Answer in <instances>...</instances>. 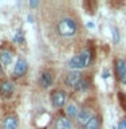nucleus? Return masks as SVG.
<instances>
[{
  "label": "nucleus",
  "mask_w": 126,
  "mask_h": 129,
  "mask_svg": "<svg viewBox=\"0 0 126 129\" xmlns=\"http://www.w3.org/2000/svg\"><path fill=\"white\" fill-rule=\"evenodd\" d=\"M91 59H93V55H91V51L90 50H83L80 51L78 55L72 56L68 62V67L71 69L72 71H78L80 69H85L87 67L89 64L91 63Z\"/></svg>",
  "instance_id": "nucleus-1"
},
{
  "label": "nucleus",
  "mask_w": 126,
  "mask_h": 129,
  "mask_svg": "<svg viewBox=\"0 0 126 129\" xmlns=\"http://www.w3.org/2000/svg\"><path fill=\"white\" fill-rule=\"evenodd\" d=\"M58 31L62 36H72L76 32V22L70 18H63L58 23Z\"/></svg>",
  "instance_id": "nucleus-2"
},
{
  "label": "nucleus",
  "mask_w": 126,
  "mask_h": 129,
  "mask_svg": "<svg viewBox=\"0 0 126 129\" xmlns=\"http://www.w3.org/2000/svg\"><path fill=\"white\" fill-rule=\"evenodd\" d=\"M67 101V94L63 90H56L51 94V104L54 108H63Z\"/></svg>",
  "instance_id": "nucleus-3"
},
{
  "label": "nucleus",
  "mask_w": 126,
  "mask_h": 129,
  "mask_svg": "<svg viewBox=\"0 0 126 129\" xmlns=\"http://www.w3.org/2000/svg\"><path fill=\"white\" fill-rule=\"evenodd\" d=\"M82 81V75H80L79 71H70L66 77V85L68 87H76L78 83Z\"/></svg>",
  "instance_id": "nucleus-4"
},
{
  "label": "nucleus",
  "mask_w": 126,
  "mask_h": 129,
  "mask_svg": "<svg viewBox=\"0 0 126 129\" xmlns=\"http://www.w3.org/2000/svg\"><path fill=\"white\" fill-rule=\"evenodd\" d=\"M12 93H14V83L11 81H3L0 83V94L3 97H6V98H8Z\"/></svg>",
  "instance_id": "nucleus-5"
},
{
  "label": "nucleus",
  "mask_w": 126,
  "mask_h": 129,
  "mask_svg": "<svg viewBox=\"0 0 126 129\" xmlns=\"http://www.w3.org/2000/svg\"><path fill=\"white\" fill-rule=\"evenodd\" d=\"M27 62L24 59H18L15 67H14V75L15 77H22L27 73Z\"/></svg>",
  "instance_id": "nucleus-6"
},
{
  "label": "nucleus",
  "mask_w": 126,
  "mask_h": 129,
  "mask_svg": "<svg viewBox=\"0 0 126 129\" xmlns=\"http://www.w3.org/2000/svg\"><path fill=\"white\" fill-rule=\"evenodd\" d=\"M91 117H93V114H91V112L89 110V109H82V110H79L78 116H76V120H78V122L80 125H83V126H85V125L90 121Z\"/></svg>",
  "instance_id": "nucleus-7"
},
{
  "label": "nucleus",
  "mask_w": 126,
  "mask_h": 129,
  "mask_svg": "<svg viewBox=\"0 0 126 129\" xmlns=\"http://www.w3.org/2000/svg\"><path fill=\"white\" fill-rule=\"evenodd\" d=\"M12 62V52L8 50H3L0 52V64L3 67H8Z\"/></svg>",
  "instance_id": "nucleus-8"
},
{
  "label": "nucleus",
  "mask_w": 126,
  "mask_h": 129,
  "mask_svg": "<svg viewBox=\"0 0 126 129\" xmlns=\"http://www.w3.org/2000/svg\"><path fill=\"white\" fill-rule=\"evenodd\" d=\"M18 126V118H16V116L11 114L6 117V120H4L3 122V129H16Z\"/></svg>",
  "instance_id": "nucleus-9"
},
{
  "label": "nucleus",
  "mask_w": 126,
  "mask_h": 129,
  "mask_svg": "<svg viewBox=\"0 0 126 129\" xmlns=\"http://www.w3.org/2000/svg\"><path fill=\"white\" fill-rule=\"evenodd\" d=\"M40 85L44 87V89H48L52 85V82H54V79H52V75L50 74L48 71H44L42 73V75H40Z\"/></svg>",
  "instance_id": "nucleus-10"
},
{
  "label": "nucleus",
  "mask_w": 126,
  "mask_h": 129,
  "mask_svg": "<svg viewBox=\"0 0 126 129\" xmlns=\"http://www.w3.org/2000/svg\"><path fill=\"white\" fill-rule=\"evenodd\" d=\"M55 129H71V122L66 117H59L55 122Z\"/></svg>",
  "instance_id": "nucleus-11"
},
{
  "label": "nucleus",
  "mask_w": 126,
  "mask_h": 129,
  "mask_svg": "<svg viewBox=\"0 0 126 129\" xmlns=\"http://www.w3.org/2000/svg\"><path fill=\"white\" fill-rule=\"evenodd\" d=\"M66 113H67L68 117H76V116H78V113H79L78 105H76L75 102H70L67 105V108H66Z\"/></svg>",
  "instance_id": "nucleus-12"
},
{
  "label": "nucleus",
  "mask_w": 126,
  "mask_h": 129,
  "mask_svg": "<svg viewBox=\"0 0 126 129\" xmlns=\"http://www.w3.org/2000/svg\"><path fill=\"white\" fill-rule=\"evenodd\" d=\"M83 129H99V118L97 116H93L90 121L83 126Z\"/></svg>",
  "instance_id": "nucleus-13"
},
{
  "label": "nucleus",
  "mask_w": 126,
  "mask_h": 129,
  "mask_svg": "<svg viewBox=\"0 0 126 129\" xmlns=\"http://www.w3.org/2000/svg\"><path fill=\"white\" fill-rule=\"evenodd\" d=\"M115 69H117L118 75L122 77L125 73H126V60H125V59H118V60L115 62Z\"/></svg>",
  "instance_id": "nucleus-14"
},
{
  "label": "nucleus",
  "mask_w": 126,
  "mask_h": 129,
  "mask_svg": "<svg viewBox=\"0 0 126 129\" xmlns=\"http://www.w3.org/2000/svg\"><path fill=\"white\" fill-rule=\"evenodd\" d=\"M89 85H90V82H89L87 79H82V81H80V82L78 83V86H76L75 89H76V90H79V91H83V90H87Z\"/></svg>",
  "instance_id": "nucleus-15"
},
{
  "label": "nucleus",
  "mask_w": 126,
  "mask_h": 129,
  "mask_svg": "<svg viewBox=\"0 0 126 129\" xmlns=\"http://www.w3.org/2000/svg\"><path fill=\"white\" fill-rule=\"evenodd\" d=\"M111 31H113V42L115 44L119 43V34H118V30L115 27H111Z\"/></svg>",
  "instance_id": "nucleus-16"
},
{
  "label": "nucleus",
  "mask_w": 126,
  "mask_h": 129,
  "mask_svg": "<svg viewBox=\"0 0 126 129\" xmlns=\"http://www.w3.org/2000/svg\"><path fill=\"white\" fill-rule=\"evenodd\" d=\"M14 40L16 43H23L24 42V38H23V34H22V31H18L15 34V36H14Z\"/></svg>",
  "instance_id": "nucleus-17"
},
{
  "label": "nucleus",
  "mask_w": 126,
  "mask_h": 129,
  "mask_svg": "<svg viewBox=\"0 0 126 129\" xmlns=\"http://www.w3.org/2000/svg\"><path fill=\"white\" fill-rule=\"evenodd\" d=\"M118 129H126V118L122 120V121H119V124H118Z\"/></svg>",
  "instance_id": "nucleus-18"
},
{
  "label": "nucleus",
  "mask_w": 126,
  "mask_h": 129,
  "mask_svg": "<svg viewBox=\"0 0 126 129\" xmlns=\"http://www.w3.org/2000/svg\"><path fill=\"white\" fill-rule=\"evenodd\" d=\"M119 79H121V82H122V83H125V85H126V73H125V74H123L122 77H119Z\"/></svg>",
  "instance_id": "nucleus-19"
},
{
  "label": "nucleus",
  "mask_w": 126,
  "mask_h": 129,
  "mask_svg": "<svg viewBox=\"0 0 126 129\" xmlns=\"http://www.w3.org/2000/svg\"><path fill=\"white\" fill-rule=\"evenodd\" d=\"M109 77H110V73H109V71H103L102 78H109Z\"/></svg>",
  "instance_id": "nucleus-20"
},
{
  "label": "nucleus",
  "mask_w": 126,
  "mask_h": 129,
  "mask_svg": "<svg viewBox=\"0 0 126 129\" xmlns=\"http://www.w3.org/2000/svg\"><path fill=\"white\" fill-rule=\"evenodd\" d=\"M38 2H30V7H38Z\"/></svg>",
  "instance_id": "nucleus-21"
},
{
  "label": "nucleus",
  "mask_w": 126,
  "mask_h": 129,
  "mask_svg": "<svg viewBox=\"0 0 126 129\" xmlns=\"http://www.w3.org/2000/svg\"><path fill=\"white\" fill-rule=\"evenodd\" d=\"M87 27H89V28H93V30H94V28H95V26H94V24H93V23H90V22L87 23Z\"/></svg>",
  "instance_id": "nucleus-22"
},
{
  "label": "nucleus",
  "mask_w": 126,
  "mask_h": 129,
  "mask_svg": "<svg viewBox=\"0 0 126 129\" xmlns=\"http://www.w3.org/2000/svg\"><path fill=\"white\" fill-rule=\"evenodd\" d=\"M27 19H28V23H32V20H34V18H32L31 15H28V18H27Z\"/></svg>",
  "instance_id": "nucleus-23"
}]
</instances>
